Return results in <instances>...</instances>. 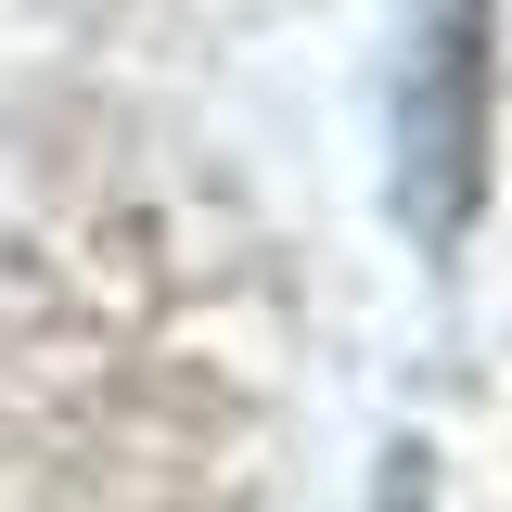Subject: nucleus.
Segmentation results:
<instances>
[{
    "mask_svg": "<svg viewBox=\"0 0 512 512\" xmlns=\"http://www.w3.org/2000/svg\"><path fill=\"white\" fill-rule=\"evenodd\" d=\"M487 0H397V218L423 256H461L487 205Z\"/></svg>",
    "mask_w": 512,
    "mask_h": 512,
    "instance_id": "nucleus-1",
    "label": "nucleus"
},
{
    "mask_svg": "<svg viewBox=\"0 0 512 512\" xmlns=\"http://www.w3.org/2000/svg\"><path fill=\"white\" fill-rule=\"evenodd\" d=\"M372 512H436V448H384V500Z\"/></svg>",
    "mask_w": 512,
    "mask_h": 512,
    "instance_id": "nucleus-2",
    "label": "nucleus"
}]
</instances>
